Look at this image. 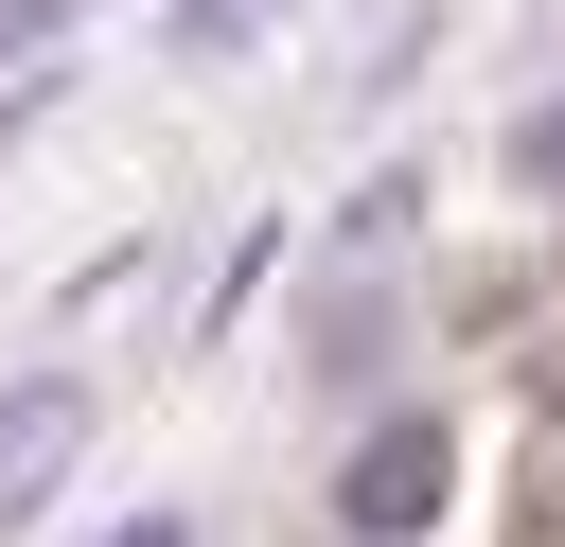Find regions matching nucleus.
I'll return each instance as SVG.
<instances>
[{
    "label": "nucleus",
    "mask_w": 565,
    "mask_h": 547,
    "mask_svg": "<svg viewBox=\"0 0 565 547\" xmlns=\"http://www.w3.org/2000/svg\"><path fill=\"white\" fill-rule=\"evenodd\" d=\"M71 459H88V388H0V529H35Z\"/></svg>",
    "instance_id": "1"
},
{
    "label": "nucleus",
    "mask_w": 565,
    "mask_h": 547,
    "mask_svg": "<svg viewBox=\"0 0 565 547\" xmlns=\"http://www.w3.org/2000/svg\"><path fill=\"white\" fill-rule=\"evenodd\" d=\"M335 512H353L371 547H388V529H424V512H441V441H424V423H388V441L335 476Z\"/></svg>",
    "instance_id": "2"
}]
</instances>
